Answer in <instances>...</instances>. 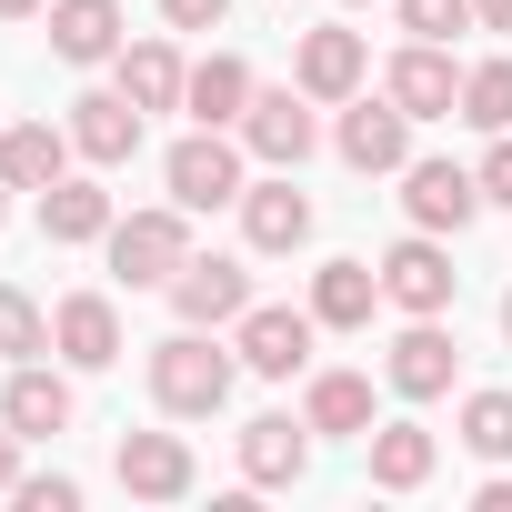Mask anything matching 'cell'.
I'll return each instance as SVG.
<instances>
[{
	"label": "cell",
	"mask_w": 512,
	"mask_h": 512,
	"mask_svg": "<svg viewBox=\"0 0 512 512\" xmlns=\"http://www.w3.org/2000/svg\"><path fill=\"white\" fill-rule=\"evenodd\" d=\"M472 21L482 31H512V0H472Z\"/></svg>",
	"instance_id": "35"
},
{
	"label": "cell",
	"mask_w": 512,
	"mask_h": 512,
	"mask_svg": "<svg viewBox=\"0 0 512 512\" xmlns=\"http://www.w3.org/2000/svg\"><path fill=\"white\" fill-rule=\"evenodd\" d=\"M111 472H121L131 502H181L191 492V442L181 432H121V462Z\"/></svg>",
	"instance_id": "15"
},
{
	"label": "cell",
	"mask_w": 512,
	"mask_h": 512,
	"mask_svg": "<svg viewBox=\"0 0 512 512\" xmlns=\"http://www.w3.org/2000/svg\"><path fill=\"white\" fill-rule=\"evenodd\" d=\"M302 422H312V432H362V442H372V382H362V372H312Z\"/></svg>",
	"instance_id": "25"
},
{
	"label": "cell",
	"mask_w": 512,
	"mask_h": 512,
	"mask_svg": "<svg viewBox=\"0 0 512 512\" xmlns=\"http://www.w3.org/2000/svg\"><path fill=\"white\" fill-rule=\"evenodd\" d=\"M31 11H51V0H0V21H31Z\"/></svg>",
	"instance_id": "37"
},
{
	"label": "cell",
	"mask_w": 512,
	"mask_h": 512,
	"mask_svg": "<svg viewBox=\"0 0 512 512\" xmlns=\"http://www.w3.org/2000/svg\"><path fill=\"white\" fill-rule=\"evenodd\" d=\"M382 91H392L412 121H452V111H462V71H452L442 41H402L392 71H382Z\"/></svg>",
	"instance_id": "8"
},
{
	"label": "cell",
	"mask_w": 512,
	"mask_h": 512,
	"mask_svg": "<svg viewBox=\"0 0 512 512\" xmlns=\"http://www.w3.org/2000/svg\"><path fill=\"white\" fill-rule=\"evenodd\" d=\"M342 161H352V171H402V161H412V111H402L392 91H382V101L352 91V111H342Z\"/></svg>",
	"instance_id": "10"
},
{
	"label": "cell",
	"mask_w": 512,
	"mask_h": 512,
	"mask_svg": "<svg viewBox=\"0 0 512 512\" xmlns=\"http://www.w3.org/2000/svg\"><path fill=\"white\" fill-rule=\"evenodd\" d=\"M181 111H191L201 131H231V121L251 111V71H241L231 51H211V61H191V81H181Z\"/></svg>",
	"instance_id": "23"
},
{
	"label": "cell",
	"mask_w": 512,
	"mask_h": 512,
	"mask_svg": "<svg viewBox=\"0 0 512 512\" xmlns=\"http://www.w3.org/2000/svg\"><path fill=\"white\" fill-rule=\"evenodd\" d=\"M121 0H51V51L71 61V71H101V61H121Z\"/></svg>",
	"instance_id": "17"
},
{
	"label": "cell",
	"mask_w": 512,
	"mask_h": 512,
	"mask_svg": "<svg viewBox=\"0 0 512 512\" xmlns=\"http://www.w3.org/2000/svg\"><path fill=\"white\" fill-rule=\"evenodd\" d=\"M71 131H51V121H11V131H0V181H11V191H51L61 171H71Z\"/></svg>",
	"instance_id": "21"
},
{
	"label": "cell",
	"mask_w": 512,
	"mask_h": 512,
	"mask_svg": "<svg viewBox=\"0 0 512 512\" xmlns=\"http://www.w3.org/2000/svg\"><path fill=\"white\" fill-rule=\"evenodd\" d=\"M111 221H121V211H111V191H101V181H71V171H61V181L41 191V241H61V251L111 241Z\"/></svg>",
	"instance_id": "19"
},
{
	"label": "cell",
	"mask_w": 512,
	"mask_h": 512,
	"mask_svg": "<svg viewBox=\"0 0 512 512\" xmlns=\"http://www.w3.org/2000/svg\"><path fill=\"white\" fill-rule=\"evenodd\" d=\"M402 211H412V231H472L482 181L462 161H402Z\"/></svg>",
	"instance_id": "9"
},
{
	"label": "cell",
	"mask_w": 512,
	"mask_h": 512,
	"mask_svg": "<svg viewBox=\"0 0 512 512\" xmlns=\"http://www.w3.org/2000/svg\"><path fill=\"white\" fill-rule=\"evenodd\" d=\"M402 31L412 41H452V31H472V0H402Z\"/></svg>",
	"instance_id": "30"
},
{
	"label": "cell",
	"mask_w": 512,
	"mask_h": 512,
	"mask_svg": "<svg viewBox=\"0 0 512 512\" xmlns=\"http://www.w3.org/2000/svg\"><path fill=\"white\" fill-rule=\"evenodd\" d=\"M462 442H472L482 462H512V392H472V402H462Z\"/></svg>",
	"instance_id": "29"
},
{
	"label": "cell",
	"mask_w": 512,
	"mask_h": 512,
	"mask_svg": "<svg viewBox=\"0 0 512 512\" xmlns=\"http://www.w3.org/2000/svg\"><path fill=\"white\" fill-rule=\"evenodd\" d=\"M312 312H282V302H251L241 322H231V352H241V372H262V382H292V372H312Z\"/></svg>",
	"instance_id": "4"
},
{
	"label": "cell",
	"mask_w": 512,
	"mask_h": 512,
	"mask_svg": "<svg viewBox=\"0 0 512 512\" xmlns=\"http://www.w3.org/2000/svg\"><path fill=\"white\" fill-rule=\"evenodd\" d=\"M0 221H11V181H0Z\"/></svg>",
	"instance_id": "39"
},
{
	"label": "cell",
	"mask_w": 512,
	"mask_h": 512,
	"mask_svg": "<svg viewBox=\"0 0 512 512\" xmlns=\"http://www.w3.org/2000/svg\"><path fill=\"white\" fill-rule=\"evenodd\" d=\"M462 121L472 131H512V61H472L462 71Z\"/></svg>",
	"instance_id": "27"
},
{
	"label": "cell",
	"mask_w": 512,
	"mask_h": 512,
	"mask_svg": "<svg viewBox=\"0 0 512 512\" xmlns=\"http://www.w3.org/2000/svg\"><path fill=\"white\" fill-rule=\"evenodd\" d=\"M161 21H171V31H221L231 0H161Z\"/></svg>",
	"instance_id": "33"
},
{
	"label": "cell",
	"mask_w": 512,
	"mask_h": 512,
	"mask_svg": "<svg viewBox=\"0 0 512 512\" xmlns=\"http://www.w3.org/2000/svg\"><path fill=\"white\" fill-rule=\"evenodd\" d=\"M241 231H251V251H302L312 241V201L292 191V171L262 181V191H241Z\"/></svg>",
	"instance_id": "22"
},
{
	"label": "cell",
	"mask_w": 512,
	"mask_h": 512,
	"mask_svg": "<svg viewBox=\"0 0 512 512\" xmlns=\"http://www.w3.org/2000/svg\"><path fill=\"white\" fill-rule=\"evenodd\" d=\"M71 382L51 372V362H11V382H0V422H11L21 442H51V432H71Z\"/></svg>",
	"instance_id": "11"
},
{
	"label": "cell",
	"mask_w": 512,
	"mask_h": 512,
	"mask_svg": "<svg viewBox=\"0 0 512 512\" xmlns=\"http://www.w3.org/2000/svg\"><path fill=\"white\" fill-rule=\"evenodd\" d=\"M231 372H241V362H231L211 332H191V322H181L171 342H151V402H161L171 422H211V412L231 402Z\"/></svg>",
	"instance_id": "1"
},
{
	"label": "cell",
	"mask_w": 512,
	"mask_h": 512,
	"mask_svg": "<svg viewBox=\"0 0 512 512\" xmlns=\"http://www.w3.org/2000/svg\"><path fill=\"white\" fill-rule=\"evenodd\" d=\"M11 502H21V512H81V482H71V472H21Z\"/></svg>",
	"instance_id": "31"
},
{
	"label": "cell",
	"mask_w": 512,
	"mask_h": 512,
	"mask_svg": "<svg viewBox=\"0 0 512 512\" xmlns=\"http://www.w3.org/2000/svg\"><path fill=\"white\" fill-rule=\"evenodd\" d=\"M241 141H251V161H272V171H302L312 161V91L292 81V91H251V111H241Z\"/></svg>",
	"instance_id": "6"
},
{
	"label": "cell",
	"mask_w": 512,
	"mask_h": 512,
	"mask_svg": "<svg viewBox=\"0 0 512 512\" xmlns=\"http://www.w3.org/2000/svg\"><path fill=\"white\" fill-rule=\"evenodd\" d=\"M171 312H181L191 332H231V322L251 312V272H241V262H221V251H211V262L191 251L181 282H171Z\"/></svg>",
	"instance_id": "7"
},
{
	"label": "cell",
	"mask_w": 512,
	"mask_h": 512,
	"mask_svg": "<svg viewBox=\"0 0 512 512\" xmlns=\"http://www.w3.org/2000/svg\"><path fill=\"white\" fill-rule=\"evenodd\" d=\"M382 312V262H322L312 272V322L322 332H362Z\"/></svg>",
	"instance_id": "20"
},
{
	"label": "cell",
	"mask_w": 512,
	"mask_h": 512,
	"mask_svg": "<svg viewBox=\"0 0 512 512\" xmlns=\"http://www.w3.org/2000/svg\"><path fill=\"white\" fill-rule=\"evenodd\" d=\"M41 352H51V312L0 282V362H41Z\"/></svg>",
	"instance_id": "28"
},
{
	"label": "cell",
	"mask_w": 512,
	"mask_h": 512,
	"mask_svg": "<svg viewBox=\"0 0 512 512\" xmlns=\"http://www.w3.org/2000/svg\"><path fill=\"white\" fill-rule=\"evenodd\" d=\"M482 512H512V482H502V472L482 482Z\"/></svg>",
	"instance_id": "36"
},
{
	"label": "cell",
	"mask_w": 512,
	"mask_h": 512,
	"mask_svg": "<svg viewBox=\"0 0 512 512\" xmlns=\"http://www.w3.org/2000/svg\"><path fill=\"white\" fill-rule=\"evenodd\" d=\"M502 342H512V292H502Z\"/></svg>",
	"instance_id": "38"
},
{
	"label": "cell",
	"mask_w": 512,
	"mask_h": 512,
	"mask_svg": "<svg viewBox=\"0 0 512 512\" xmlns=\"http://www.w3.org/2000/svg\"><path fill=\"white\" fill-rule=\"evenodd\" d=\"M452 292H462V272H452V251H442L432 231H412V241L382 251V302H392V312L432 322V312H452Z\"/></svg>",
	"instance_id": "3"
},
{
	"label": "cell",
	"mask_w": 512,
	"mask_h": 512,
	"mask_svg": "<svg viewBox=\"0 0 512 512\" xmlns=\"http://www.w3.org/2000/svg\"><path fill=\"white\" fill-rule=\"evenodd\" d=\"M181 81H191V61L171 41H121V91L141 111H181Z\"/></svg>",
	"instance_id": "24"
},
{
	"label": "cell",
	"mask_w": 512,
	"mask_h": 512,
	"mask_svg": "<svg viewBox=\"0 0 512 512\" xmlns=\"http://www.w3.org/2000/svg\"><path fill=\"white\" fill-rule=\"evenodd\" d=\"M302 472H312V422H292V412L241 422V482L282 492V482H302Z\"/></svg>",
	"instance_id": "16"
},
{
	"label": "cell",
	"mask_w": 512,
	"mask_h": 512,
	"mask_svg": "<svg viewBox=\"0 0 512 512\" xmlns=\"http://www.w3.org/2000/svg\"><path fill=\"white\" fill-rule=\"evenodd\" d=\"M372 482L382 492H422L432 482V432L422 422H372Z\"/></svg>",
	"instance_id": "26"
},
{
	"label": "cell",
	"mask_w": 512,
	"mask_h": 512,
	"mask_svg": "<svg viewBox=\"0 0 512 512\" xmlns=\"http://www.w3.org/2000/svg\"><path fill=\"white\" fill-rule=\"evenodd\" d=\"M181 262H191V211H181V201L111 221V282H131V292H171Z\"/></svg>",
	"instance_id": "2"
},
{
	"label": "cell",
	"mask_w": 512,
	"mask_h": 512,
	"mask_svg": "<svg viewBox=\"0 0 512 512\" xmlns=\"http://www.w3.org/2000/svg\"><path fill=\"white\" fill-rule=\"evenodd\" d=\"M51 352H61L71 372H111V362H121V312H111V292H71V302L51 312Z\"/></svg>",
	"instance_id": "13"
},
{
	"label": "cell",
	"mask_w": 512,
	"mask_h": 512,
	"mask_svg": "<svg viewBox=\"0 0 512 512\" xmlns=\"http://www.w3.org/2000/svg\"><path fill=\"white\" fill-rule=\"evenodd\" d=\"M452 362H462V352H452V332H442V312H432V322H412V332L382 352V382H392L402 402H442V392H452Z\"/></svg>",
	"instance_id": "14"
},
{
	"label": "cell",
	"mask_w": 512,
	"mask_h": 512,
	"mask_svg": "<svg viewBox=\"0 0 512 512\" xmlns=\"http://www.w3.org/2000/svg\"><path fill=\"white\" fill-rule=\"evenodd\" d=\"M161 181H171V201H181V211H221V201H241V191H251V181H241V151H231L221 131H191V141H171Z\"/></svg>",
	"instance_id": "5"
},
{
	"label": "cell",
	"mask_w": 512,
	"mask_h": 512,
	"mask_svg": "<svg viewBox=\"0 0 512 512\" xmlns=\"http://www.w3.org/2000/svg\"><path fill=\"white\" fill-rule=\"evenodd\" d=\"M362 71H372L362 31H302V51H292V81H302L312 101H352V91H362Z\"/></svg>",
	"instance_id": "18"
},
{
	"label": "cell",
	"mask_w": 512,
	"mask_h": 512,
	"mask_svg": "<svg viewBox=\"0 0 512 512\" xmlns=\"http://www.w3.org/2000/svg\"><path fill=\"white\" fill-rule=\"evenodd\" d=\"M342 11H372V0H342Z\"/></svg>",
	"instance_id": "40"
},
{
	"label": "cell",
	"mask_w": 512,
	"mask_h": 512,
	"mask_svg": "<svg viewBox=\"0 0 512 512\" xmlns=\"http://www.w3.org/2000/svg\"><path fill=\"white\" fill-rule=\"evenodd\" d=\"M141 121H151V111H141L131 91H81V101H71V141H81V161H101V171H121V161L141 151Z\"/></svg>",
	"instance_id": "12"
},
{
	"label": "cell",
	"mask_w": 512,
	"mask_h": 512,
	"mask_svg": "<svg viewBox=\"0 0 512 512\" xmlns=\"http://www.w3.org/2000/svg\"><path fill=\"white\" fill-rule=\"evenodd\" d=\"M11 482H21V432L0 422V492H11Z\"/></svg>",
	"instance_id": "34"
},
{
	"label": "cell",
	"mask_w": 512,
	"mask_h": 512,
	"mask_svg": "<svg viewBox=\"0 0 512 512\" xmlns=\"http://www.w3.org/2000/svg\"><path fill=\"white\" fill-rule=\"evenodd\" d=\"M472 181H482V201H502V211H512V131H492V151H482V171H472Z\"/></svg>",
	"instance_id": "32"
}]
</instances>
